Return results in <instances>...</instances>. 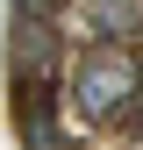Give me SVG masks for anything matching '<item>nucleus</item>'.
Wrapping results in <instances>:
<instances>
[{
  "mask_svg": "<svg viewBox=\"0 0 143 150\" xmlns=\"http://www.w3.org/2000/svg\"><path fill=\"white\" fill-rule=\"evenodd\" d=\"M64 93H72V115H79L86 129H107V122H115L122 107L143 93V64H136V50L100 43V50H86V57L72 64Z\"/></svg>",
  "mask_w": 143,
  "mask_h": 150,
  "instance_id": "nucleus-1",
  "label": "nucleus"
},
{
  "mask_svg": "<svg viewBox=\"0 0 143 150\" xmlns=\"http://www.w3.org/2000/svg\"><path fill=\"white\" fill-rule=\"evenodd\" d=\"M22 150H64V129H57V100H50V79H22Z\"/></svg>",
  "mask_w": 143,
  "mask_h": 150,
  "instance_id": "nucleus-2",
  "label": "nucleus"
},
{
  "mask_svg": "<svg viewBox=\"0 0 143 150\" xmlns=\"http://www.w3.org/2000/svg\"><path fill=\"white\" fill-rule=\"evenodd\" d=\"M50 57H57V36H50V22L43 14H22V29H14V71L22 79H50Z\"/></svg>",
  "mask_w": 143,
  "mask_h": 150,
  "instance_id": "nucleus-3",
  "label": "nucleus"
},
{
  "mask_svg": "<svg viewBox=\"0 0 143 150\" xmlns=\"http://www.w3.org/2000/svg\"><path fill=\"white\" fill-rule=\"evenodd\" d=\"M86 22L100 36H129V29H143V0H86Z\"/></svg>",
  "mask_w": 143,
  "mask_h": 150,
  "instance_id": "nucleus-4",
  "label": "nucleus"
},
{
  "mask_svg": "<svg viewBox=\"0 0 143 150\" xmlns=\"http://www.w3.org/2000/svg\"><path fill=\"white\" fill-rule=\"evenodd\" d=\"M0 36H7V0H0ZM0 50H7V43H0Z\"/></svg>",
  "mask_w": 143,
  "mask_h": 150,
  "instance_id": "nucleus-5",
  "label": "nucleus"
}]
</instances>
